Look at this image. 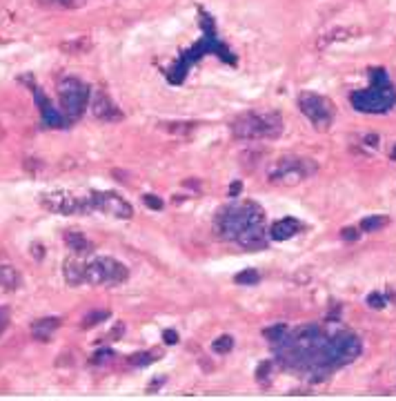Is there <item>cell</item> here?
Here are the masks:
<instances>
[{
	"instance_id": "7c38bea8",
	"label": "cell",
	"mask_w": 396,
	"mask_h": 401,
	"mask_svg": "<svg viewBox=\"0 0 396 401\" xmlns=\"http://www.w3.org/2000/svg\"><path fill=\"white\" fill-rule=\"evenodd\" d=\"M301 230H303L301 221L294 219V216H285V219H281V221H276V223H272V228H270V239H274V241H287V239L296 237Z\"/></svg>"
},
{
	"instance_id": "cb8c5ba5",
	"label": "cell",
	"mask_w": 396,
	"mask_h": 401,
	"mask_svg": "<svg viewBox=\"0 0 396 401\" xmlns=\"http://www.w3.org/2000/svg\"><path fill=\"white\" fill-rule=\"evenodd\" d=\"M154 352H145V355H134L132 357V366H147L154 361Z\"/></svg>"
},
{
	"instance_id": "7a4b0ae2",
	"label": "cell",
	"mask_w": 396,
	"mask_h": 401,
	"mask_svg": "<svg viewBox=\"0 0 396 401\" xmlns=\"http://www.w3.org/2000/svg\"><path fill=\"white\" fill-rule=\"evenodd\" d=\"M232 134L241 141H274L283 134L278 112H250L232 123Z\"/></svg>"
},
{
	"instance_id": "44dd1931",
	"label": "cell",
	"mask_w": 396,
	"mask_h": 401,
	"mask_svg": "<svg viewBox=\"0 0 396 401\" xmlns=\"http://www.w3.org/2000/svg\"><path fill=\"white\" fill-rule=\"evenodd\" d=\"M232 348H234V336H230V334H223L212 343V350L216 355H227V352H232Z\"/></svg>"
},
{
	"instance_id": "484cf974",
	"label": "cell",
	"mask_w": 396,
	"mask_h": 401,
	"mask_svg": "<svg viewBox=\"0 0 396 401\" xmlns=\"http://www.w3.org/2000/svg\"><path fill=\"white\" fill-rule=\"evenodd\" d=\"M341 239H345V241H356V239H359V230H356V228H345V230H341Z\"/></svg>"
},
{
	"instance_id": "ffe728a7",
	"label": "cell",
	"mask_w": 396,
	"mask_h": 401,
	"mask_svg": "<svg viewBox=\"0 0 396 401\" xmlns=\"http://www.w3.org/2000/svg\"><path fill=\"white\" fill-rule=\"evenodd\" d=\"M234 281H236L239 286H256V283L261 281V274L250 268V270H243L241 274H236V277H234Z\"/></svg>"
},
{
	"instance_id": "4fadbf2b",
	"label": "cell",
	"mask_w": 396,
	"mask_h": 401,
	"mask_svg": "<svg viewBox=\"0 0 396 401\" xmlns=\"http://www.w3.org/2000/svg\"><path fill=\"white\" fill-rule=\"evenodd\" d=\"M36 101L40 103V114H42V123L47 125V128H62L65 125V121H62V116H60V112H56V108L49 103V99L42 94L38 87H36Z\"/></svg>"
},
{
	"instance_id": "5b68a950",
	"label": "cell",
	"mask_w": 396,
	"mask_h": 401,
	"mask_svg": "<svg viewBox=\"0 0 396 401\" xmlns=\"http://www.w3.org/2000/svg\"><path fill=\"white\" fill-rule=\"evenodd\" d=\"M40 205L49 210L53 214L71 216V214H92V192L89 194H78L71 189H51V192H42L38 196Z\"/></svg>"
},
{
	"instance_id": "e575fe53",
	"label": "cell",
	"mask_w": 396,
	"mask_h": 401,
	"mask_svg": "<svg viewBox=\"0 0 396 401\" xmlns=\"http://www.w3.org/2000/svg\"><path fill=\"white\" fill-rule=\"evenodd\" d=\"M392 158H394V161H396V147H394V150H392Z\"/></svg>"
},
{
	"instance_id": "6da1fadb",
	"label": "cell",
	"mask_w": 396,
	"mask_h": 401,
	"mask_svg": "<svg viewBox=\"0 0 396 401\" xmlns=\"http://www.w3.org/2000/svg\"><path fill=\"white\" fill-rule=\"evenodd\" d=\"M372 85L368 89L354 92L350 96L352 108L363 114H385L396 105V89L390 83L385 69H370Z\"/></svg>"
},
{
	"instance_id": "2e32d148",
	"label": "cell",
	"mask_w": 396,
	"mask_h": 401,
	"mask_svg": "<svg viewBox=\"0 0 396 401\" xmlns=\"http://www.w3.org/2000/svg\"><path fill=\"white\" fill-rule=\"evenodd\" d=\"M65 244H67L74 252H76V255H89V252H92V244L80 234V232L67 230V232H65Z\"/></svg>"
},
{
	"instance_id": "8992f818",
	"label": "cell",
	"mask_w": 396,
	"mask_h": 401,
	"mask_svg": "<svg viewBox=\"0 0 396 401\" xmlns=\"http://www.w3.org/2000/svg\"><path fill=\"white\" fill-rule=\"evenodd\" d=\"M130 270L114 257H94L85 261V283L87 286H119L127 281Z\"/></svg>"
},
{
	"instance_id": "5bb4252c",
	"label": "cell",
	"mask_w": 396,
	"mask_h": 401,
	"mask_svg": "<svg viewBox=\"0 0 396 401\" xmlns=\"http://www.w3.org/2000/svg\"><path fill=\"white\" fill-rule=\"evenodd\" d=\"M62 274H65V281L69 286H80L85 283V261L80 259H67L65 261V268H62Z\"/></svg>"
},
{
	"instance_id": "7402d4cb",
	"label": "cell",
	"mask_w": 396,
	"mask_h": 401,
	"mask_svg": "<svg viewBox=\"0 0 396 401\" xmlns=\"http://www.w3.org/2000/svg\"><path fill=\"white\" fill-rule=\"evenodd\" d=\"M105 319H110V312H105V310L92 312V314H87V316L83 319V328H92V325L101 323V321H105Z\"/></svg>"
},
{
	"instance_id": "4dcf8cb0",
	"label": "cell",
	"mask_w": 396,
	"mask_h": 401,
	"mask_svg": "<svg viewBox=\"0 0 396 401\" xmlns=\"http://www.w3.org/2000/svg\"><path fill=\"white\" fill-rule=\"evenodd\" d=\"M163 336H165V343H169V345L176 343V339H178L174 330H165V334H163Z\"/></svg>"
},
{
	"instance_id": "8fae6325",
	"label": "cell",
	"mask_w": 396,
	"mask_h": 401,
	"mask_svg": "<svg viewBox=\"0 0 396 401\" xmlns=\"http://www.w3.org/2000/svg\"><path fill=\"white\" fill-rule=\"evenodd\" d=\"M92 114L96 116V119L110 121V123L123 119L121 110L116 108L114 101H112L110 96H107L105 92H101V89H94V94H92Z\"/></svg>"
},
{
	"instance_id": "3957f363",
	"label": "cell",
	"mask_w": 396,
	"mask_h": 401,
	"mask_svg": "<svg viewBox=\"0 0 396 401\" xmlns=\"http://www.w3.org/2000/svg\"><path fill=\"white\" fill-rule=\"evenodd\" d=\"M316 172H318V163L314 158L287 154L276 158V161H272V165L267 167V181L272 185L294 187L305 183L307 178H312Z\"/></svg>"
},
{
	"instance_id": "9a60e30c",
	"label": "cell",
	"mask_w": 396,
	"mask_h": 401,
	"mask_svg": "<svg viewBox=\"0 0 396 401\" xmlns=\"http://www.w3.org/2000/svg\"><path fill=\"white\" fill-rule=\"evenodd\" d=\"M58 325H60V319H58V316H47V319H40V321H36L34 325H31V332H34L36 339L47 341L49 336H51V332L56 330Z\"/></svg>"
},
{
	"instance_id": "f546056e",
	"label": "cell",
	"mask_w": 396,
	"mask_h": 401,
	"mask_svg": "<svg viewBox=\"0 0 396 401\" xmlns=\"http://www.w3.org/2000/svg\"><path fill=\"white\" fill-rule=\"evenodd\" d=\"M9 325V316H7V310H0V334L7 330Z\"/></svg>"
},
{
	"instance_id": "603a6c76",
	"label": "cell",
	"mask_w": 396,
	"mask_h": 401,
	"mask_svg": "<svg viewBox=\"0 0 396 401\" xmlns=\"http://www.w3.org/2000/svg\"><path fill=\"white\" fill-rule=\"evenodd\" d=\"M385 303H388V301H385V297H383L381 292H372L370 297H368V305H370L372 310H381V308H385Z\"/></svg>"
},
{
	"instance_id": "9c48e42d",
	"label": "cell",
	"mask_w": 396,
	"mask_h": 401,
	"mask_svg": "<svg viewBox=\"0 0 396 401\" xmlns=\"http://www.w3.org/2000/svg\"><path fill=\"white\" fill-rule=\"evenodd\" d=\"M94 212H103L114 219H132L134 207L116 192H92Z\"/></svg>"
},
{
	"instance_id": "1f68e13d",
	"label": "cell",
	"mask_w": 396,
	"mask_h": 401,
	"mask_svg": "<svg viewBox=\"0 0 396 401\" xmlns=\"http://www.w3.org/2000/svg\"><path fill=\"white\" fill-rule=\"evenodd\" d=\"M123 330H125V325H123V323H119V325H116V330H114V332H110V339H119V336L123 334Z\"/></svg>"
},
{
	"instance_id": "52a82bcc",
	"label": "cell",
	"mask_w": 396,
	"mask_h": 401,
	"mask_svg": "<svg viewBox=\"0 0 396 401\" xmlns=\"http://www.w3.org/2000/svg\"><path fill=\"white\" fill-rule=\"evenodd\" d=\"M298 110L303 112V116L314 125L318 132H327L334 123L336 108L327 96H320L314 92H303L298 96Z\"/></svg>"
},
{
	"instance_id": "d4e9b609",
	"label": "cell",
	"mask_w": 396,
	"mask_h": 401,
	"mask_svg": "<svg viewBox=\"0 0 396 401\" xmlns=\"http://www.w3.org/2000/svg\"><path fill=\"white\" fill-rule=\"evenodd\" d=\"M143 200H145V205H147V207H152V210H163V200H160L158 196H154V194H145Z\"/></svg>"
},
{
	"instance_id": "4316f807",
	"label": "cell",
	"mask_w": 396,
	"mask_h": 401,
	"mask_svg": "<svg viewBox=\"0 0 396 401\" xmlns=\"http://www.w3.org/2000/svg\"><path fill=\"white\" fill-rule=\"evenodd\" d=\"M110 359H112V352H110V350H101V352L94 355L92 361H94V364H105V361H110Z\"/></svg>"
},
{
	"instance_id": "ba28073f",
	"label": "cell",
	"mask_w": 396,
	"mask_h": 401,
	"mask_svg": "<svg viewBox=\"0 0 396 401\" xmlns=\"http://www.w3.org/2000/svg\"><path fill=\"white\" fill-rule=\"evenodd\" d=\"M58 96L67 119H80L83 112L87 110L89 105L92 89L78 78H62L58 83Z\"/></svg>"
},
{
	"instance_id": "f1b7e54d",
	"label": "cell",
	"mask_w": 396,
	"mask_h": 401,
	"mask_svg": "<svg viewBox=\"0 0 396 401\" xmlns=\"http://www.w3.org/2000/svg\"><path fill=\"white\" fill-rule=\"evenodd\" d=\"M53 3H58L62 7H80L85 5V0H53Z\"/></svg>"
},
{
	"instance_id": "d6986e66",
	"label": "cell",
	"mask_w": 396,
	"mask_h": 401,
	"mask_svg": "<svg viewBox=\"0 0 396 401\" xmlns=\"http://www.w3.org/2000/svg\"><path fill=\"white\" fill-rule=\"evenodd\" d=\"M287 325L285 323H278V325H272V328H265L263 334L267 336V341H274V343H281L285 336H287Z\"/></svg>"
},
{
	"instance_id": "83f0119b",
	"label": "cell",
	"mask_w": 396,
	"mask_h": 401,
	"mask_svg": "<svg viewBox=\"0 0 396 401\" xmlns=\"http://www.w3.org/2000/svg\"><path fill=\"white\" fill-rule=\"evenodd\" d=\"M267 370H272V366H270V361H263V364L259 366V382H265Z\"/></svg>"
},
{
	"instance_id": "277c9868",
	"label": "cell",
	"mask_w": 396,
	"mask_h": 401,
	"mask_svg": "<svg viewBox=\"0 0 396 401\" xmlns=\"http://www.w3.org/2000/svg\"><path fill=\"white\" fill-rule=\"evenodd\" d=\"M261 221H265L263 207L254 203V200H248V203L223 207L216 214V232L225 241H236V237L245 228L252 223H261Z\"/></svg>"
},
{
	"instance_id": "ac0fdd59",
	"label": "cell",
	"mask_w": 396,
	"mask_h": 401,
	"mask_svg": "<svg viewBox=\"0 0 396 401\" xmlns=\"http://www.w3.org/2000/svg\"><path fill=\"white\" fill-rule=\"evenodd\" d=\"M390 225V219L383 216V214H374V216H365L361 221V232H368V234H372V232H381L383 228Z\"/></svg>"
},
{
	"instance_id": "e0dca14e",
	"label": "cell",
	"mask_w": 396,
	"mask_h": 401,
	"mask_svg": "<svg viewBox=\"0 0 396 401\" xmlns=\"http://www.w3.org/2000/svg\"><path fill=\"white\" fill-rule=\"evenodd\" d=\"M20 286V274L12 266H0V290H16Z\"/></svg>"
},
{
	"instance_id": "30bf717a",
	"label": "cell",
	"mask_w": 396,
	"mask_h": 401,
	"mask_svg": "<svg viewBox=\"0 0 396 401\" xmlns=\"http://www.w3.org/2000/svg\"><path fill=\"white\" fill-rule=\"evenodd\" d=\"M267 241H270V230L265 228V221L261 223H252L245 228L241 234L236 237V244L245 250H252V252H259L267 246Z\"/></svg>"
},
{
	"instance_id": "836d02e7",
	"label": "cell",
	"mask_w": 396,
	"mask_h": 401,
	"mask_svg": "<svg viewBox=\"0 0 396 401\" xmlns=\"http://www.w3.org/2000/svg\"><path fill=\"white\" fill-rule=\"evenodd\" d=\"M239 192H241V183H234V185L230 187V194H232V196H236Z\"/></svg>"
},
{
	"instance_id": "d6a6232c",
	"label": "cell",
	"mask_w": 396,
	"mask_h": 401,
	"mask_svg": "<svg viewBox=\"0 0 396 401\" xmlns=\"http://www.w3.org/2000/svg\"><path fill=\"white\" fill-rule=\"evenodd\" d=\"M365 143H368L370 147H379V136H374V134L365 136Z\"/></svg>"
}]
</instances>
